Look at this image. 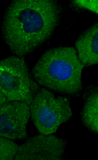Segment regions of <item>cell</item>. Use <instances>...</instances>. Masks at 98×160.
Listing matches in <instances>:
<instances>
[{
    "instance_id": "obj_1",
    "label": "cell",
    "mask_w": 98,
    "mask_h": 160,
    "mask_svg": "<svg viewBox=\"0 0 98 160\" xmlns=\"http://www.w3.org/2000/svg\"><path fill=\"white\" fill-rule=\"evenodd\" d=\"M58 20L57 7L52 1L15 0L4 17L5 40L12 53L23 57L50 36Z\"/></svg>"
},
{
    "instance_id": "obj_2",
    "label": "cell",
    "mask_w": 98,
    "mask_h": 160,
    "mask_svg": "<svg viewBox=\"0 0 98 160\" xmlns=\"http://www.w3.org/2000/svg\"><path fill=\"white\" fill-rule=\"evenodd\" d=\"M84 67L75 48L59 47L45 52L32 73L39 84L59 93L73 94L81 89L82 71Z\"/></svg>"
},
{
    "instance_id": "obj_3",
    "label": "cell",
    "mask_w": 98,
    "mask_h": 160,
    "mask_svg": "<svg viewBox=\"0 0 98 160\" xmlns=\"http://www.w3.org/2000/svg\"><path fill=\"white\" fill-rule=\"evenodd\" d=\"M40 89L23 57L10 56L0 61V91L7 97V102L18 101L29 105Z\"/></svg>"
},
{
    "instance_id": "obj_4",
    "label": "cell",
    "mask_w": 98,
    "mask_h": 160,
    "mask_svg": "<svg viewBox=\"0 0 98 160\" xmlns=\"http://www.w3.org/2000/svg\"><path fill=\"white\" fill-rule=\"evenodd\" d=\"M29 106L33 122L38 132L43 135L56 132L72 115L69 99L56 96L46 88L40 89Z\"/></svg>"
},
{
    "instance_id": "obj_5",
    "label": "cell",
    "mask_w": 98,
    "mask_h": 160,
    "mask_svg": "<svg viewBox=\"0 0 98 160\" xmlns=\"http://www.w3.org/2000/svg\"><path fill=\"white\" fill-rule=\"evenodd\" d=\"M66 142L51 135L40 134L30 138L19 146L15 160H60Z\"/></svg>"
},
{
    "instance_id": "obj_6",
    "label": "cell",
    "mask_w": 98,
    "mask_h": 160,
    "mask_svg": "<svg viewBox=\"0 0 98 160\" xmlns=\"http://www.w3.org/2000/svg\"><path fill=\"white\" fill-rule=\"evenodd\" d=\"M31 116L29 105L18 101L0 106V136L11 140L27 137V125Z\"/></svg>"
},
{
    "instance_id": "obj_7",
    "label": "cell",
    "mask_w": 98,
    "mask_h": 160,
    "mask_svg": "<svg viewBox=\"0 0 98 160\" xmlns=\"http://www.w3.org/2000/svg\"><path fill=\"white\" fill-rule=\"evenodd\" d=\"M75 45L84 67L98 64V22L83 32Z\"/></svg>"
},
{
    "instance_id": "obj_8",
    "label": "cell",
    "mask_w": 98,
    "mask_h": 160,
    "mask_svg": "<svg viewBox=\"0 0 98 160\" xmlns=\"http://www.w3.org/2000/svg\"><path fill=\"white\" fill-rule=\"evenodd\" d=\"M82 115L86 125L98 133V91L93 92L87 98Z\"/></svg>"
},
{
    "instance_id": "obj_9",
    "label": "cell",
    "mask_w": 98,
    "mask_h": 160,
    "mask_svg": "<svg viewBox=\"0 0 98 160\" xmlns=\"http://www.w3.org/2000/svg\"><path fill=\"white\" fill-rule=\"evenodd\" d=\"M19 146L11 140L0 137V160L14 159Z\"/></svg>"
},
{
    "instance_id": "obj_10",
    "label": "cell",
    "mask_w": 98,
    "mask_h": 160,
    "mask_svg": "<svg viewBox=\"0 0 98 160\" xmlns=\"http://www.w3.org/2000/svg\"><path fill=\"white\" fill-rule=\"evenodd\" d=\"M72 3L77 7L85 9L98 14V0H75Z\"/></svg>"
},
{
    "instance_id": "obj_11",
    "label": "cell",
    "mask_w": 98,
    "mask_h": 160,
    "mask_svg": "<svg viewBox=\"0 0 98 160\" xmlns=\"http://www.w3.org/2000/svg\"><path fill=\"white\" fill-rule=\"evenodd\" d=\"M7 97L5 95L0 91V106L7 102Z\"/></svg>"
}]
</instances>
